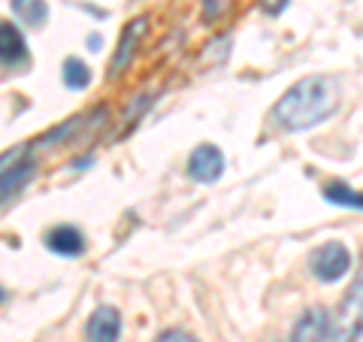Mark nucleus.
<instances>
[{"mask_svg": "<svg viewBox=\"0 0 363 342\" xmlns=\"http://www.w3.org/2000/svg\"><path fill=\"white\" fill-rule=\"evenodd\" d=\"M363 336V279L348 288L342 303L330 315V339L333 342H357Z\"/></svg>", "mask_w": 363, "mask_h": 342, "instance_id": "f03ea898", "label": "nucleus"}, {"mask_svg": "<svg viewBox=\"0 0 363 342\" xmlns=\"http://www.w3.org/2000/svg\"><path fill=\"white\" fill-rule=\"evenodd\" d=\"M121 336V315L116 306H100L88 318V342H118Z\"/></svg>", "mask_w": 363, "mask_h": 342, "instance_id": "39448f33", "label": "nucleus"}, {"mask_svg": "<svg viewBox=\"0 0 363 342\" xmlns=\"http://www.w3.org/2000/svg\"><path fill=\"white\" fill-rule=\"evenodd\" d=\"M45 246H49L55 255L76 258V255H82V248H85V236L79 233L76 227L61 224V227H52V231L45 233Z\"/></svg>", "mask_w": 363, "mask_h": 342, "instance_id": "0eeeda50", "label": "nucleus"}, {"mask_svg": "<svg viewBox=\"0 0 363 342\" xmlns=\"http://www.w3.org/2000/svg\"><path fill=\"white\" fill-rule=\"evenodd\" d=\"M13 13L25 21V25L40 28L45 16H49V6H45V0H13Z\"/></svg>", "mask_w": 363, "mask_h": 342, "instance_id": "f8f14e48", "label": "nucleus"}, {"mask_svg": "<svg viewBox=\"0 0 363 342\" xmlns=\"http://www.w3.org/2000/svg\"><path fill=\"white\" fill-rule=\"evenodd\" d=\"M188 173L194 182H218L221 173H224V155L218 152V145H197L194 155H191V161H188Z\"/></svg>", "mask_w": 363, "mask_h": 342, "instance_id": "20e7f679", "label": "nucleus"}, {"mask_svg": "<svg viewBox=\"0 0 363 342\" xmlns=\"http://www.w3.org/2000/svg\"><path fill=\"white\" fill-rule=\"evenodd\" d=\"M155 342H197L191 333H185V330H164L161 336H157Z\"/></svg>", "mask_w": 363, "mask_h": 342, "instance_id": "4468645a", "label": "nucleus"}, {"mask_svg": "<svg viewBox=\"0 0 363 342\" xmlns=\"http://www.w3.org/2000/svg\"><path fill=\"white\" fill-rule=\"evenodd\" d=\"M21 161H25V149H16V152L0 155V173H4V170H9V167H16V164H21Z\"/></svg>", "mask_w": 363, "mask_h": 342, "instance_id": "2eb2a0df", "label": "nucleus"}, {"mask_svg": "<svg viewBox=\"0 0 363 342\" xmlns=\"http://www.w3.org/2000/svg\"><path fill=\"white\" fill-rule=\"evenodd\" d=\"M143 33H145V18H136V21H130V25L124 28L121 43H118V52H116V58H112V73H121L124 67H128V61L133 58L136 43L143 40Z\"/></svg>", "mask_w": 363, "mask_h": 342, "instance_id": "1a4fd4ad", "label": "nucleus"}, {"mask_svg": "<svg viewBox=\"0 0 363 342\" xmlns=\"http://www.w3.org/2000/svg\"><path fill=\"white\" fill-rule=\"evenodd\" d=\"M351 267V252L342 243H327V246H318L312 258H309V270L315 279L321 282H339L348 272Z\"/></svg>", "mask_w": 363, "mask_h": 342, "instance_id": "7ed1b4c3", "label": "nucleus"}, {"mask_svg": "<svg viewBox=\"0 0 363 342\" xmlns=\"http://www.w3.org/2000/svg\"><path fill=\"white\" fill-rule=\"evenodd\" d=\"M4 297H6V294H4V288H0V303H4Z\"/></svg>", "mask_w": 363, "mask_h": 342, "instance_id": "f3484780", "label": "nucleus"}, {"mask_svg": "<svg viewBox=\"0 0 363 342\" xmlns=\"http://www.w3.org/2000/svg\"><path fill=\"white\" fill-rule=\"evenodd\" d=\"M30 173H33V164L30 161H21L16 167L4 170V173H0V200H6V197H13V194H18L21 185L30 179Z\"/></svg>", "mask_w": 363, "mask_h": 342, "instance_id": "9d476101", "label": "nucleus"}, {"mask_svg": "<svg viewBox=\"0 0 363 342\" xmlns=\"http://www.w3.org/2000/svg\"><path fill=\"white\" fill-rule=\"evenodd\" d=\"M260 4H264V9H267L269 16H276V13H281V9H285L288 0H260Z\"/></svg>", "mask_w": 363, "mask_h": 342, "instance_id": "dca6fc26", "label": "nucleus"}, {"mask_svg": "<svg viewBox=\"0 0 363 342\" xmlns=\"http://www.w3.org/2000/svg\"><path fill=\"white\" fill-rule=\"evenodd\" d=\"M339 109V82L330 76H306L294 82L285 94L279 97L272 118L281 131L300 133L312 131L321 121L333 118Z\"/></svg>", "mask_w": 363, "mask_h": 342, "instance_id": "f257e3e1", "label": "nucleus"}, {"mask_svg": "<svg viewBox=\"0 0 363 342\" xmlns=\"http://www.w3.org/2000/svg\"><path fill=\"white\" fill-rule=\"evenodd\" d=\"M0 61L4 64H25L28 61V43L21 37V31L16 25L0 21Z\"/></svg>", "mask_w": 363, "mask_h": 342, "instance_id": "6e6552de", "label": "nucleus"}, {"mask_svg": "<svg viewBox=\"0 0 363 342\" xmlns=\"http://www.w3.org/2000/svg\"><path fill=\"white\" fill-rule=\"evenodd\" d=\"M64 82L70 88H85L91 82V70L79 58H67L64 61Z\"/></svg>", "mask_w": 363, "mask_h": 342, "instance_id": "ddd939ff", "label": "nucleus"}, {"mask_svg": "<svg viewBox=\"0 0 363 342\" xmlns=\"http://www.w3.org/2000/svg\"><path fill=\"white\" fill-rule=\"evenodd\" d=\"M327 336H330V315L324 309H309L294 327L291 342H327Z\"/></svg>", "mask_w": 363, "mask_h": 342, "instance_id": "423d86ee", "label": "nucleus"}, {"mask_svg": "<svg viewBox=\"0 0 363 342\" xmlns=\"http://www.w3.org/2000/svg\"><path fill=\"white\" fill-rule=\"evenodd\" d=\"M324 200L336 203V206L363 209V191L348 188V185H342V182H330V185H324Z\"/></svg>", "mask_w": 363, "mask_h": 342, "instance_id": "9b49d317", "label": "nucleus"}]
</instances>
